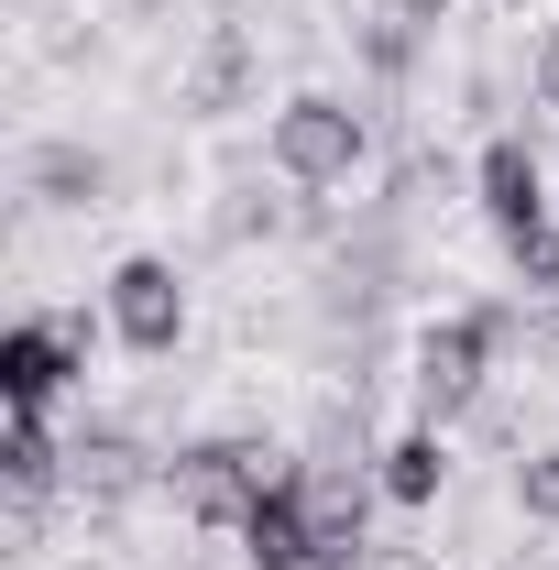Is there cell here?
<instances>
[{"mask_svg": "<svg viewBox=\"0 0 559 570\" xmlns=\"http://www.w3.org/2000/svg\"><path fill=\"white\" fill-rule=\"evenodd\" d=\"M516 330H538V307H527V296H483V307H450V318H428L418 352H406L418 428H461V417H472V406L493 395V352H504Z\"/></svg>", "mask_w": 559, "mask_h": 570, "instance_id": "6da1fadb", "label": "cell"}, {"mask_svg": "<svg viewBox=\"0 0 559 570\" xmlns=\"http://www.w3.org/2000/svg\"><path fill=\"white\" fill-rule=\"evenodd\" d=\"M264 142H275V176H285V187H318V198L351 187V176L373 165V121H362L351 99H330V88H296Z\"/></svg>", "mask_w": 559, "mask_h": 570, "instance_id": "7a4b0ae2", "label": "cell"}, {"mask_svg": "<svg viewBox=\"0 0 559 570\" xmlns=\"http://www.w3.org/2000/svg\"><path fill=\"white\" fill-rule=\"evenodd\" d=\"M165 494L187 504V527L198 538H242V515H253V461H242V439H187V450H165Z\"/></svg>", "mask_w": 559, "mask_h": 570, "instance_id": "3957f363", "label": "cell"}, {"mask_svg": "<svg viewBox=\"0 0 559 570\" xmlns=\"http://www.w3.org/2000/svg\"><path fill=\"white\" fill-rule=\"evenodd\" d=\"M77 373H88V341H77L67 318H11L0 330V406L11 417H45Z\"/></svg>", "mask_w": 559, "mask_h": 570, "instance_id": "277c9868", "label": "cell"}, {"mask_svg": "<svg viewBox=\"0 0 559 570\" xmlns=\"http://www.w3.org/2000/svg\"><path fill=\"white\" fill-rule=\"evenodd\" d=\"M110 330H121L143 362H165L187 341V285H176L165 253H121V264H110Z\"/></svg>", "mask_w": 559, "mask_h": 570, "instance_id": "5b68a950", "label": "cell"}, {"mask_svg": "<svg viewBox=\"0 0 559 570\" xmlns=\"http://www.w3.org/2000/svg\"><path fill=\"white\" fill-rule=\"evenodd\" d=\"M154 483H165V461L143 450L133 428H88V439L67 450V494L88 504V515H121V504L154 494Z\"/></svg>", "mask_w": 559, "mask_h": 570, "instance_id": "8992f818", "label": "cell"}, {"mask_svg": "<svg viewBox=\"0 0 559 570\" xmlns=\"http://www.w3.org/2000/svg\"><path fill=\"white\" fill-rule=\"evenodd\" d=\"M472 198H483L493 230H538L549 219V176H538V142L527 132H493L483 165H472Z\"/></svg>", "mask_w": 559, "mask_h": 570, "instance_id": "52a82bcc", "label": "cell"}, {"mask_svg": "<svg viewBox=\"0 0 559 570\" xmlns=\"http://www.w3.org/2000/svg\"><path fill=\"white\" fill-rule=\"evenodd\" d=\"M242 570H318V515H307V483H275V494H253L242 515Z\"/></svg>", "mask_w": 559, "mask_h": 570, "instance_id": "ba28073f", "label": "cell"}, {"mask_svg": "<svg viewBox=\"0 0 559 570\" xmlns=\"http://www.w3.org/2000/svg\"><path fill=\"white\" fill-rule=\"evenodd\" d=\"M22 198H33V209H110V154H88V142H33V154H22Z\"/></svg>", "mask_w": 559, "mask_h": 570, "instance_id": "9c48e42d", "label": "cell"}, {"mask_svg": "<svg viewBox=\"0 0 559 570\" xmlns=\"http://www.w3.org/2000/svg\"><path fill=\"white\" fill-rule=\"evenodd\" d=\"M242 88H253V33H242V22H209V45H198V67H187V110L219 121V110H242Z\"/></svg>", "mask_w": 559, "mask_h": 570, "instance_id": "30bf717a", "label": "cell"}, {"mask_svg": "<svg viewBox=\"0 0 559 570\" xmlns=\"http://www.w3.org/2000/svg\"><path fill=\"white\" fill-rule=\"evenodd\" d=\"M373 483H384V504H406V515L439 504V494H450V439H439V428H406V439L373 461Z\"/></svg>", "mask_w": 559, "mask_h": 570, "instance_id": "8fae6325", "label": "cell"}, {"mask_svg": "<svg viewBox=\"0 0 559 570\" xmlns=\"http://www.w3.org/2000/svg\"><path fill=\"white\" fill-rule=\"evenodd\" d=\"M0 483H11V494H56V483H67V439L45 417H11L0 428Z\"/></svg>", "mask_w": 559, "mask_h": 570, "instance_id": "7c38bea8", "label": "cell"}, {"mask_svg": "<svg viewBox=\"0 0 559 570\" xmlns=\"http://www.w3.org/2000/svg\"><path fill=\"white\" fill-rule=\"evenodd\" d=\"M418 45H428V33H406L395 11L351 22V56H362V77H373V88H406V77H418Z\"/></svg>", "mask_w": 559, "mask_h": 570, "instance_id": "4fadbf2b", "label": "cell"}, {"mask_svg": "<svg viewBox=\"0 0 559 570\" xmlns=\"http://www.w3.org/2000/svg\"><path fill=\"white\" fill-rule=\"evenodd\" d=\"M504 264H516V285H527V296H559V219L504 230Z\"/></svg>", "mask_w": 559, "mask_h": 570, "instance_id": "5bb4252c", "label": "cell"}, {"mask_svg": "<svg viewBox=\"0 0 559 570\" xmlns=\"http://www.w3.org/2000/svg\"><path fill=\"white\" fill-rule=\"evenodd\" d=\"M516 515L527 527H559V450H527L516 461Z\"/></svg>", "mask_w": 559, "mask_h": 570, "instance_id": "9a60e30c", "label": "cell"}, {"mask_svg": "<svg viewBox=\"0 0 559 570\" xmlns=\"http://www.w3.org/2000/svg\"><path fill=\"white\" fill-rule=\"evenodd\" d=\"M373 11H395L406 33H439V11H450V0H373Z\"/></svg>", "mask_w": 559, "mask_h": 570, "instance_id": "2e32d148", "label": "cell"}, {"mask_svg": "<svg viewBox=\"0 0 559 570\" xmlns=\"http://www.w3.org/2000/svg\"><path fill=\"white\" fill-rule=\"evenodd\" d=\"M538 110H559V22H549V45H538Z\"/></svg>", "mask_w": 559, "mask_h": 570, "instance_id": "e0dca14e", "label": "cell"}, {"mask_svg": "<svg viewBox=\"0 0 559 570\" xmlns=\"http://www.w3.org/2000/svg\"><path fill=\"white\" fill-rule=\"evenodd\" d=\"M538 341H559V296H538Z\"/></svg>", "mask_w": 559, "mask_h": 570, "instance_id": "ac0fdd59", "label": "cell"}, {"mask_svg": "<svg viewBox=\"0 0 559 570\" xmlns=\"http://www.w3.org/2000/svg\"><path fill=\"white\" fill-rule=\"evenodd\" d=\"M472 11H493V22H516V11H527V0H472Z\"/></svg>", "mask_w": 559, "mask_h": 570, "instance_id": "d6986e66", "label": "cell"}]
</instances>
